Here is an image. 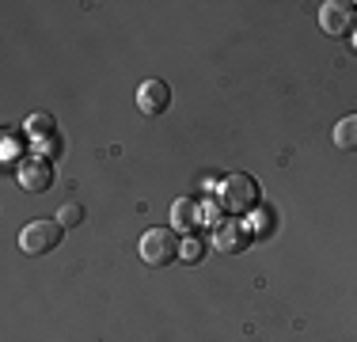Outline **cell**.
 <instances>
[{"mask_svg":"<svg viewBox=\"0 0 357 342\" xmlns=\"http://www.w3.org/2000/svg\"><path fill=\"white\" fill-rule=\"evenodd\" d=\"M335 144L342 152H357V110L335 122Z\"/></svg>","mask_w":357,"mask_h":342,"instance_id":"9c48e42d","label":"cell"},{"mask_svg":"<svg viewBox=\"0 0 357 342\" xmlns=\"http://www.w3.org/2000/svg\"><path fill=\"white\" fill-rule=\"evenodd\" d=\"M217 202L225 213L243 217V213H251L259 205V183H255L248 171H232V175H225L217 183Z\"/></svg>","mask_w":357,"mask_h":342,"instance_id":"6da1fadb","label":"cell"},{"mask_svg":"<svg viewBox=\"0 0 357 342\" xmlns=\"http://www.w3.org/2000/svg\"><path fill=\"white\" fill-rule=\"evenodd\" d=\"M178 247H183V239L175 236V228H149V232L141 236V262L144 267H167V262H175Z\"/></svg>","mask_w":357,"mask_h":342,"instance_id":"7a4b0ae2","label":"cell"},{"mask_svg":"<svg viewBox=\"0 0 357 342\" xmlns=\"http://www.w3.org/2000/svg\"><path fill=\"white\" fill-rule=\"evenodd\" d=\"M38 149H42V156H46V152H57L61 144H57V137L50 133V137H38Z\"/></svg>","mask_w":357,"mask_h":342,"instance_id":"5bb4252c","label":"cell"},{"mask_svg":"<svg viewBox=\"0 0 357 342\" xmlns=\"http://www.w3.org/2000/svg\"><path fill=\"white\" fill-rule=\"evenodd\" d=\"M251 221H255V228H266V221H270V213H266V209H259V213H255V217H251Z\"/></svg>","mask_w":357,"mask_h":342,"instance_id":"9a60e30c","label":"cell"},{"mask_svg":"<svg viewBox=\"0 0 357 342\" xmlns=\"http://www.w3.org/2000/svg\"><path fill=\"white\" fill-rule=\"evenodd\" d=\"M217 213H220V202H202V225H220L217 221Z\"/></svg>","mask_w":357,"mask_h":342,"instance_id":"4fadbf2b","label":"cell"},{"mask_svg":"<svg viewBox=\"0 0 357 342\" xmlns=\"http://www.w3.org/2000/svg\"><path fill=\"white\" fill-rule=\"evenodd\" d=\"M61 232H65L61 221H31L20 232V251L23 255H46L61 244Z\"/></svg>","mask_w":357,"mask_h":342,"instance_id":"3957f363","label":"cell"},{"mask_svg":"<svg viewBox=\"0 0 357 342\" xmlns=\"http://www.w3.org/2000/svg\"><path fill=\"white\" fill-rule=\"evenodd\" d=\"M248 239H251V228L243 225L240 217H228V221H220V225L213 228V247H217V251L236 255V251L248 247Z\"/></svg>","mask_w":357,"mask_h":342,"instance_id":"8992f818","label":"cell"},{"mask_svg":"<svg viewBox=\"0 0 357 342\" xmlns=\"http://www.w3.org/2000/svg\"><path fill=\"white\" fill-rule=\"evenodd\" d=\"M354 50H357V38H354Z\"/></svg>","mask_w":357,"mask_h":342,"instance_id":"2e32d148","label":"cell"},{"mask_svg":"<svg viewBox=\"0 0 357 342\" xmlns=\"http://www.w3.org/2000/svg\"><path fill=\"white\" fill-rule=\"evenodd\" d=\"M57 221H61V228H73L84 221V205L80 202H65L61 209H57Z\"/></svg>","mask_w":357,"mask_h":342,"instance_id":"30bf717a","label":"cell"},{"mask_svg":"<svg viewBox=\"0 0 357 342\" xmlns=\"http://www.w3.org/2000/svg\"><path fill=\"white\" fill-rule=\"evenodd\" d=\"M319 27L331 34V38H346V34L357 31V4H346V0H327L319 8Z\"/></svg>","mask_w":357,"mask_h":342,"instance_id":"277c9868","label":"cell"},{"mask_svg":"<svg viewBox=\"0 0 357 342\" xmlns=\"http://www.w3.org/2000/svg\"><path fill=\"white\" fill-rule=\"evenodd\" d=\"M202 255H206V247H202V239H198V236L183 239V247H178V259H183V262H198Z\"/></svg>","mask_w":357,"mask_h":342,"instance_id":"7c38bea8","label":"cell"},{"mask_svg":"<svg viewBox=\"0 0 357 342\" xmlns=\"http://www.w3.org/2000/svg\"><path fill=\"white\" fill-rule=\"evenodd\" d=\"M54 130H57V126H54V118H50V114H31L27 118V133H35V137H50Z\"/></svg>","mask_w":357,"mask_h":342,"instance_id":"8fae6325","label":"cell"},{"mask_svg":"<svg viewBox=\"0 0 357 342\" xmlns=\"http://www.w3.org/2000/svg\"><path fill=\"white\" fill-rule=\"evenodd\" d=\"M15 179H20L23 191L42 194V191H50V183H54V164H50L46 156H23L20 164H15Z\"/></svg>","mask_w":357,"mask_h":342,"instance_id":"5b68a950","label":"cell"},{"mask_svg":"<svg viewBox=\"0 0 357 342\" xmlns=\"http://www.w3.org/2000/svg\"><path fill=\"white\" fill-rule=\"evenodd\" d=\"M167 103H172V88L164 80H144L137 88V107L144 114H164Z\"/></svg>","mask_w":357,"mask_h":342,"instance_id":"52a82bcc","label":"cell"},{"mask_svg":"<svg viewBox=\"0 0 357 342\" xmlns=\"http://www.w3.org/2000/svg\"><path fill=\"white\" fill-rule=\"evenodd\" d=\"M202 225V202L194 198H178L172 205V228L175 232H190V228Z\"/></svg>","mask_w":357,"mask_h":342,"instance_id":"ba28073f","label":"cell"}]
</instances>
